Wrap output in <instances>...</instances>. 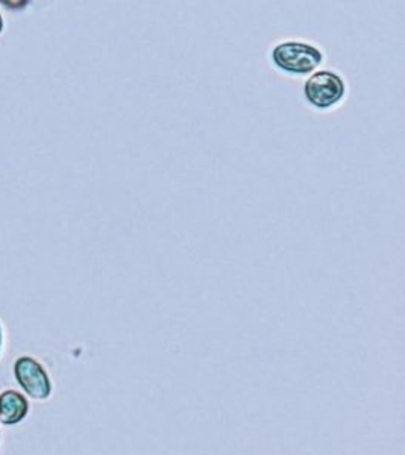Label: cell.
Masks as SVG:
<instances>
[{
  "mask_svg": "<svg viewBox=\"0 0 405 455\" xmlns=\"http://www.w3.org/2000/svg\"><path fill=\"white\" fill-rule=\"evenodd\" d=\"M2 27H4V25H2V17H0V32H2Z\"/></svg>",
  "mask_w": 405,
  "mask_h": 455,
  "instance_id": "6",
  "label": "cell"
},
{
  "mask_svg": "<svg viewBox=\"0 0 405 455\" xmlns=\"http://www.w3.org/2000/svg\"><path fill=\"white\" fill-rule=\"evenodd\" d=\"M28 401L25 396L12 390L0 395V422L5 425L19 424L27 418Z\"/></svg>",
  "mask_w": 405,
  "mask_h": 455,
  "instance_id": "4",
  "label": "cell"
},
{
  "mask_svg": "<svg viewBox=\"0 0 405 455\" xmlns=\"http://www.w3.org/2000/svg\"><path fill=\"white\" fill-rule=\"evenodd\" d=\"M270 64L281 75L290 78H308L325 62V52L313 42L289 38L270 49Z\"/></svg>",
  "mask_w": 405,
  "mask_h": 455,
  "instance_id": "1",
  "label": "cell"
},
{
  "mask_svg": "<svg viewBox=\"0 0 405 455\" xmlns=\"http://www.w3.org/2000/svg\"><path fill=\"white\" fill-rule=\"evenodd\" d=\"M0 347H2V330H0Z\"/></svg>",
  "mask_w": 405,
  "mask_h": 455,
  "instance_id": "5",
  "label": "cell"
},
{
  "mask_svg": "<svg viewBox=\"0 0 405 455\" xmlns=\"http://www.w3.org/2000/svg\"><path fill=\"white\" fill-rule=\"evenodd\" d=\"M302 94L308 107L319 113L338 108L348 96V83L336 70H317L304 83Z\"/></svg>",
  "mask_w": 405,
  "mask_h": 455,
  "instance_id": "2",
  "label": "cell"
},
{
  "mask_svg": "<svg viewBox=\"0 0 405 455\" xmlns=\"http://www.w3.org/2000/svg\"><path fill=\"white\" fill-rule=\"evenodd\" d=\"M16 378L23 390L36 399H47L52 395L51 378L40 363L34 358L21 357L14 366Z\"/></svg>",
  "mask_w": 405,
  "mask_h": 455,
  "instance_id": "3",
  "label": "cell"
}]
</instances>
